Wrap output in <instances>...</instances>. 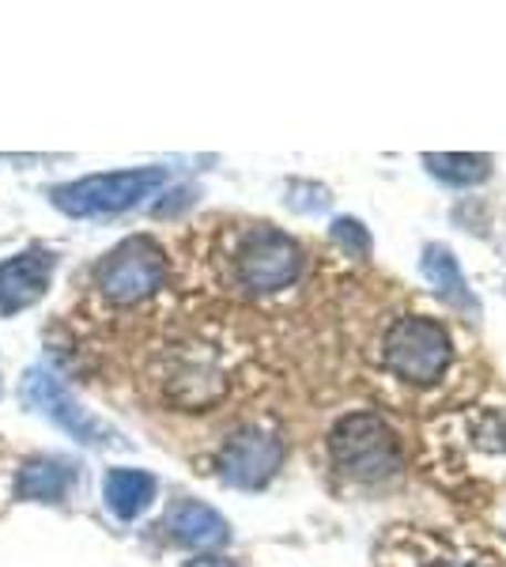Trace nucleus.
I'll return each instance as SVG.
<instances>
[{
    "label": "nucleus",
    "mask_w": 506,
    "mask_h": 567,
    "mask_svg": "<svg viewBox=\"0 0 506 567\" xmlns=\"http://www.w3.org/2000/svg\"><path fill=\"white\" fill-rule=\"evenodd\" d=\"M103 499L110 515L122 518V523H133V518H141L152 507L155 477L144 470H110L103 481Z\"/></svg>",
    "instance_id": "obj_10"
},
{
    "label": "nucleus",
    "mask_w": 506,
    "mask_h": 567,
    "mask_svg": "<svg viewBox=\"0 0 506 567\" xmlns=\"http://www.w3.org/2000/svg\"><path fill=\"white\" fill-rule=\"evenodd\" d=\"M423 277L431 280L438 299H446L457 310H468V318H481V303H476L473 288H468V280L462 277V269H457L454 254L446 246H427V254H423Z\"/></svg>",
    "instance_id": "obj_11"
},
{
    "label": "nucleus",
    "mask_w": 506,
    "mask_h": 567,
    "mask_svg": "<svg viewBox=\"0 0 506 567\" xmlns=\"http://www.w3.org/2000/svg\"><path fill=\"white\" fill-rule=\"evenodd\" d=\"M283 462V439L269 427L246 424L224 439L216 454V473L231 488H265Z\"/></svg>",
    "instance_id": "obj_6"
},
{
    "label": "nucleus",
    "mask_w": 506,
    "mask_h": 567,
    "mask_svg": "<svg viewBox=\"0 0 506 567\" xmlns=\"http://www.w3.org/2000/svg\"><path fill=\"white\" fill-rule=\"evenodd\" d=\"M20 393H23L27 405L39 409V413H45V416L53 420V424H61L72 439H80V443H87V446L114 443V427L103 424L99 416H91L87 409H80L76 401L69 398V390H64L61 382L53 379V374L27 371Z\"/></svg>",
    "instance_id": "obj_7"
},
{
    "label": "nucleus",
    "mask_w": 506,
    "mask_h": 567,
    "mask_svg": "<svg viewBox=\"0 0 506 567\" xmlns=\"http://www.w3.org/2000/svg\"><path fill=\"white\" fill-rule=\"evenodd\" d=\"M186 567H238V564L224 560V556H197V560H189Z\"/></svg>",
    "instance_id": "obj_15"
},
{
    "label": "nucleus",
    "mask_w": 506,
    "mask_h": 567,
    "mask_svg": "<svg viewBox=\"0 0 506 567\" xmlns=\"http://www.w3.org/2000/svg\"><path fill=\"white\" fill-rule=\"evenodd\" d=\"M329 451H333L337 470L348 481L363 484L393 481L404 465L397 432L374 413H352L340 420L333 435H329Z\"/></svg>",
    "instance_id": "obj_3"
},
{
    "label": "nucleus",
    "mask_w": 506,
    "mask_h": 567,
    "mask_svg": "<svg viewBox=\"0 0 506 567\" xmlns=\"http://www.w3.org/2000/svg\"><path fill=\"white\" fill-rule=\"evenodd\" d=\"M72 481H76V470L72 462H58V458H34L27 462L16 477V499H34V503H61L69 496Z\"/></svg>",
    "instance_id": "obj_12"
},
{
    "label": "nucleus",
    "mask_w": 506,
    "mask_h": 567,
    "mask_svg": "<svg viewBox=\"0 0 506 567\" xmlns=\"http://www.w3.org/2000/svg\"><path fill=\"white\" fill-rule=\"evenodd\" d=\"M379 355L401 382H412V386H435V382L450 371L454 344H450L446 329L438 322L420 318V315H404L385 326V333L379 341Z\"/></svg>",
    "instance_id": "obj_4"
},
{
    "label": "nucleus",
    "mask_w": 506,
    "mask_h": 567,
    "mask_svg": "<svg viewBox=\"0 0 506 567\" xmlns=\"http://www.w3.org/2000/svg\"><path fill=\"white\" fill-rule=\"evenodd\" d=\"M216 284L238 299H272L280 291L296 288L302 277L299 243L269 224L227 227L211 246Z\"/></svg>",
    "instance_id": "obj_1"
},
{
    "label": "nucleus",
    "mask_w": 506,
    "mask_h": 567,
    "mask_svg": "<svg viewBox=\"0 0 506 567\" xmlns=\"http://www.w3.org/2000/svg\"><path fill=\"white\" fill-rule=\"evenodd\" d=\"M53 269H58V254L45 246H31V250L0 261V315L16 318L20 310L39 303L53 280Z\"/></svg>",
    "instance_id": "obj_8"
},
{
    "label": "nucleus",
    "mask_w": 506,
    "mask_h": 567,
    "mask_svg": "<svg viewBox=\"0 0 506 567\" xmlns=\"http://www.w3.org/2000/svg\"><path fill=\"white\" fill-rule=\"evenodd\" d=\"M171 284V265L163 246L148 235L117 243L106 258L91 269V307L110 310V315H128L155 303Z\"/></svg>",
    "instance_id": "obj_2"
},
{
    "label": "nucleus",
    "mask_w": 506,
    "mask_h": 567,
    "mask_svg": "<svg viewBox=\"0 0 506 567\" xmlns=\"http://www.w3.org/2000/svg\"><path fill=\"white\" fill-rule=\"evenodd\" d=\"M167 182V171L163 167H136V171H110V175H91L80 182H69V186L53 189V205L61 208L64 216H114L125 213V208L141 205L144 197H152L155 189Z\"/></svg>",
    "instance_id": "obj_5"
},
{
    "label": "nucleus",
    "mask_w": 506,
    "mask_h": 567,
    "mask_svg": "<svg viewBox=\"0 0 506 567\" xmlns=\"http://www.w3.org/2000/svg\"><path fill=\"white\" fill-rule=\"evenodd\" d=\"M427 171L454 186H473L487 178V155H423Z\"/></svg>",
    "instance_id": "obj_13"
},
{
    "label": "nucleus",
    "mask_w": 506,
    "mask_h": 567,
    "mask_svg": "<svg viewBox=\"0 0 506 567\" xmlns=\"http://www.w3.org/2000/svg\"><path fill=\"white\" fill-rule=\"evenodd\" d=\"M167 529H171L174 542H182L189 548H219L227 537H231L224 515L197 499H182L167 515Z\"/></svg>",
    "instance_id": "obj_9"
},
{
    "label": "nucleus",
    "mask_w": 506,
    "mask_h": 567,
    "mask_svg": "<svg viewBox=\"0 0 506 567\" xmlns=\"http://www.w3.org/2000/svg\"><path fill=\"white\" fill-rule=\"evenodd\" d=\"M333 239L344 246V254H355V258H366V250H371V235L359 219H337Z\"/></svg>",
    "instance_id": "obj_14"
}]
</instances>
